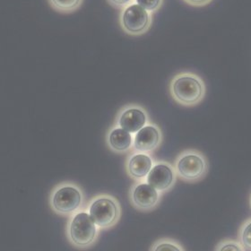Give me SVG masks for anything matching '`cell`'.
I'll list each match as a JSON object with an SVG mask.
<instances>
[{
	"instance_id": "1",
	"label": "cell",
	"mask_w": 251,
	"mask_h": 251,
	"mask_svg": "<svg viewBox=\"0 0 251 251\" xmlns=\"http://www.w3.org/2000/svg\"><path fill=\"white\" fill-rule=\"evenodd\" d=\"M169 91L173 100L186 108L200 104L206 95V85L203 78L191 71H182L173 76Z\"/></svg>"
},
{
	"instance_id": "2",
	"label": "cell",
	"mask_w": 251,
	"mask_h": 251,
	"mask_svg": "<svg viewBox=\"0 0 251 251\" xmlns=\"http://www.w3.org/2000/svg\"><path fill=\"white\" fill-rule=\"evenodd\" d=\"M100 230L95 225L85 208L69 216L67 225V238L72 246L79 250H87L95 245Z\"/></svg>"
},
{
	"instance_id": "3",
	"label": "cell",
	"mask_w": 251,
	"mask_h": 251,
	"mask_svg": "<svg viewBox=\"0 0 251 251\" xmlns=\"http://www.w3.org/2000/svg\"><path fill=\"white\" fill-rule=\"evenodd\" d=\"M49 203L56 215L69 217L84 207V192L76 183L61 182L52 188Z\"/></svg>"
},
{
	"instance_id": "4",
	"label": "cell",
	"mask_w": 251,
	"mask_h": 251,
	"mask_svg": "<svg viewBox=\"0 0 251 251\" xmlns=\"http://www.w3.org/2000/svg\"><path fill=\"white\" fill-rule=\"evenodd\" d=\"M100 230H109L120 223L122 208L119 199L107 193L96 195L85 207Z\"/></svg>"
},
{
	"instance_id": "5",
	"label": "cell",
	"mask_w": 251,
	"mask_h": 251,
	"mask_svg": "<svg viewBox=\"0 0 251 251\" xmlns=\"http://www.w3.org/2000/svg\"><path fill=\"white\" fill-rule=\"evenodd\" d=\"M173 166L178 178L188 183H197L203 180L209 171L207 158L197 149H186L178 153Z\"/></svg>"
},
{
	"instance_id": "6",
	"label": "cell",
	"mask_w": 251,
	"mask_h": 251,
	"mask_svg": "<svg viewBox=\"0 0 251 251\" xmlns=\"http://www.w3.org/2000/svg\"><path fill=\"white\" fill-rule=\"evenodd\" d=\"M153 15L136 2L121 10L119 23L122 31L132 37L146 34L152 26Z\"/></svg>"
},
{
	"instance_id": "7",
	"label": "cell",
	"mask_w": 251,
	"mask_h": 251,
	"mask_svg": "<svg viewBox=\"0 0 251 251\" xmlns=\"http://www.w3.org/2000/svg\"><path fill=\"white\" fill-rule=\"evenodd\" d=\"M162 194L145 179L136 180L128 190V199L133 208L149 213L156 209L161 204Z\"/></svg>"
},
{
	"instance_id": "8",
	"label": "cell",
	"mask_w": 251,
	"mask_h": 251,
	"mask_svg": "<svg viewBox=\"0 0 251 251\" xmlns=\"http://www.w3.org/2000/svg\"><path fill=\"white\" fill-rule=\"evenodd\" d=\"M150 121L149 114L144 106L129 103L122 106L118 111L113 125L118 126L134 135Z\"/></svg>"
},
{
	"instance_id": "9",
	"label": "cell",
	"mask_w": 251,
	"mask_h": 251,
	"mask_svg": "<svg viewBox=\"0 0 251 251\" xmlns=\"http://www.w3.org/2000/svg\"><path fill=\"white\" fill-rule=\"evenodd\" d=\"M177 178L173 164L166 161H155L146 180L163 195L174 188Z\"/></svg>"
},
{
	"instance_id": "10",
	"label": "cell",
	"mask_w": 251,
	"mask_h": 251,
	"mask_svg": "<svg viewBox=\"0 0 251 251\" xmlns=\"http://www.w3.org/2000/svg\"><path fill=\"white\" fill-rule=\"evenodd\" d=\"M162 142L163 134L161 127L156 123L150 121L134 134L132 151L152 154L161 147Z\"/></svg>"
},
{
	"instance_id": "11",
	"label": "cell",
	"mask_w": 251,
	"mask_h": 251,
	"mask_svg": "<svg viewBox=\"0 0 251 251\" xmlns=\"http://www.w3.org/2000/svg\"><path fill=\"white\" fill-rule=\"evenodd\" d=\"M154 162L151 153L133 151L126 160V173L135 181L145 179Z\"/></svg>"
},
{
	"instance_id": "12",
	"label": "cell",
	"mask_w": 251,
	"mask_h": 251,
	"mask_svg": "<svg viewBox=\"0 0 251 251\" xmlns=\"http://www.w3.org/2000/svg\"><path fill=\"white\" fill-rule=\"evenodd\" d=\"M134 135L118 126L112 125L105 136L106 146L118 154H125L133 149Z\"/></svg>"
},
{
	"instance_id": "13",
	"label": "cell",
	"mask_w": 251,
	"mask_h": 251,
	"mask_svg": "<svg viewBox=\"0 0 251 251\" xmlns=\"http://www.w3.org/2000/svg\"><path fill=\"white\" fill-rule=\"evenodd\" d=\"M48 2L53 10L63 15H70L82 7L84 0H48Z\"/></svg>"
},
{
	"instance_id": "14",
	"label": "cell",
	"mask_w": 251,
	"mask_h": 251,
	"mask_svg": "<svg viewBox=\"0 0 251 251\" xmlns=\"http://www.w3.org/2000/svg\"><path fill=\"white\" fill-rule=\"evenodd\" d=\"M162 250H173V251H184L186 249L180 244V242L172 238H162L152 243L150 248L151 251H162Z\"/></svg>"
},
{
	"instance_id": "15",
	"label": "cell",
	"mask_w": 251,
	"mask_h": 251,
	"mask_svg": "<svg viewBox=\"0 0 251 251\" xmlns=\"http://www.w3.org/2000/svg\"><path fill=\"white\" fill-rule=\"evenodd\" d=\"M238 241L244 247L245 251H251V217L241 224L238 231Z\"/></svg>"
},
{
	"instance_id": "16",
	"label": "cell",
	"mask_w": 251,
	"mask_h": 251,
	"mask_svg": "<svg viewBox=\"0 0 251 251\" xmlns=\"http://www.w3.org/2000/svg\"><path fill=\"white\" fill-rule=\"evenodd\" d=\"M215 251H245V249L241 245V242L239 241H235L232 239H225V240L220 241L219 243L215 247Z\"/></svg>"
},
{
	"instance_id": "17",
	"label": "cell",
	"mask_w": 251,
	"mask_h": 251,
	"mask_svg": "<svg viewBox=\"0 0 251 251\" xmlns=\"http://www.w3.org/2000/svg\"><path fill=\"white\" fill-rule=\"evenodd\" d=\"M136 4L154 15L163 5L164 0H135Z\"/></svg>"
},
{
	"instance_id": "18",
	"label": "cell",
	"mask_w": 251,
	"mask_h": 251,
	"mask_svg": "<svg viewBox=\"0 0 251 251\" xmlns=\"http://www.w3.org/2000/svg\"><path fill=\"white\" fill-rule=\"evenodd\" d=\"M109 5H111L116 9L122 10L123 8L126 7L127 5L135 3V0H107Z\"/></svg>"
},
{
	"instance_id": "19",
	"label": "cell",
	"mask_w": 251,
	"mask_h": 251,
	"mask_svg": "<svg viewBox=\"0 0 251 251\" xmlns=\"http://www.w3.org/2000/svg\"><path fill=\"white\" fill-rule=\"evenodd\" d=\"M184 3L192 7H204L210 5L214 0H182Z\"/></svg>"
},
{
	"instance_id": "20",
	"label": "cell",
	"mask_w": 251,
	"mask_h": 251,
	"mask_svg": "<svg viewBox=\"0 0 251 251\" xmlns=\"http://www.w3.org/2000/svg\"><path fill=\"white\" fill-rule=\"evenodd\" d=\"M250 205H251V197H250Z\"/></svg>"
}]
</instances>
